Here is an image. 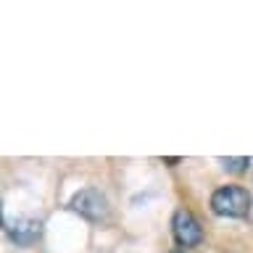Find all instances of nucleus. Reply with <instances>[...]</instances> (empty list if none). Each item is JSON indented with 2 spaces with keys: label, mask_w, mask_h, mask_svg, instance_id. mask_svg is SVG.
<instances>
[{
  "label": "nucleus",
  "mask_w": 253,
  "mask_h": 253,
  "mask_svg": "<svg viewBox=\"0 0 253 253\" xmlns=\"http://www.w3.org/2000/svg\"><path fill=\"white\" fill-rule=\"evenodd\" d=\"M71 211H77L79 216H84L87 221H103L108 216V201L100 190H79V193L71 198Z\"/></svg>",
  "instance_id": "2"
},
{
  "label": "nucleus",
  "mask_w": 253,
  "mask_h": 253,
  "mask_svg": "<svg viewBox=\"0 0 253 253\" xmlns=\"http://www.w3.org/2000/svg\"><path fill=\"white\" fill-rule=\"evenodd\" d=\"M221 166L229 171V174H240L251 166V158L248 156H237V158H221Z\"/></svg>",
  "instance_id": "5"
},
{
  "label": "nucleus",
  "mask_w": 253,
  "mask_h": 253,
  "mask_svg": "<svg viewBox=\"0 0 253 253\" xmlns=\"http://www.w3.org/2000/svg\"><path fill=\"white\" fill-rule=\"evenodd\" d=\"M171 229H174V240H177L182 248H193V245H198L203 240V229H201V224H198V219L185 209L174 211Z\"/></svg>",
  "instance_id": "3"
},
{
  "label": "nucleus",
  "mask_w": 253,
  "mask_h": 253,
  "mask_svg": "<svg viewBox=\"0 0 253 253\" xmlns=\"http://www.w3.org/2000/svg\"><path fill=\"white\" fill-rule=\"evenodd\" d=\"M8 237L27 248V245H35L40 237H42V221L40 219H32V216H19L13 221H8Z\"/></svg>",
  "instance_id": "4"
},
{
  "label": "nucleus",
  "mask_w": 253,
  "mask_h": 253,
  "mask_svg": "<svg viewBox=\"0 0 253 253\" xmlns=\"http://www.w3.org/2000/svg\"><path fill=\"white\" fill-rule=\"evenodd\" d=\"M171 253H185V248H177V251H171Z\"/></svg>",
  "instance_id": "6"
},
{
  "label": "nucleus",
  "mask_w": 253,
  "mask_h": 253,
  "mask_svg": "<svg viewBox=\"0 0 253 253\" xmlns=\"http://www.w3.org/2000/svg\"><path fill=\"white\" fill-rule=\"evenodd\" d=\"M248 209H251V195L240 185H224L211 195V211L216 216L240 219L248 213Z\"/></svg>",
  "instance_id": "1"
}]
</instances>
